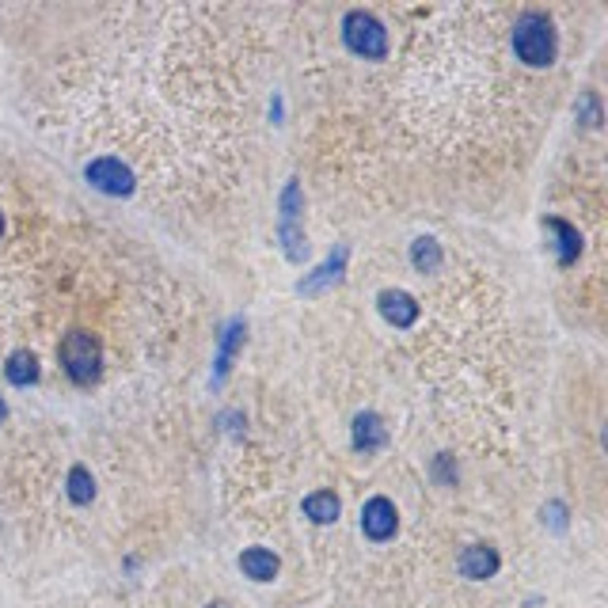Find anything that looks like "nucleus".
Listing matches in <instances>:
<instances>
[{"mask_svg":"<svg viewBox=\"0 0 608 608\" xmlns=\"http://www.w3.org/2000/svg\"><path fill=\"white\" fill-rule=\"evenodd\" d=\"M411 259H415V266L422 274H434L437 266H441V247H437V240L422 236V240H415V247H411Z\"/></svg>","mask_w":608,"mask_h":608,"instance_id":"nucleus-14","label":"nucleus"},{"mask_svg":"<svg viewBox=\"0 0 608 608\" xmlns=\"http://www.w3.org/2000/svg\"><path fill=\"white\" fill-rule=\"evenodd\" d=\"M502 567V559H498V551L491 544H472V548H464V555L456 559V570L464 574V578H472V582H483V578H491L498 574Z\"/></svg>","mask_w":608,"mask_h":608,"instance_id":"nucleus-6","label":"nucleus"},{"mask_svg":"<svg viewBox=\"0 0 608 608\" xmlns=\"http://www.w3.org/2000/svg\"><path fill=\"white\" fill-rule=\"evenodd\" d=\"M342 266H346V247H339V251H335V255H331V259H327V263H323L312 278H304L297 289H301V293H323L327 285L342 278Z\"/></svg>","mask_w":608,"mask_h":608,"instance_id":"nucleus-12","label":"nucleus"},{"mask_svg":"<svg viewBox=\"0 0 608 608\" xmlns=\"http://www.w3.org/2000/svg\"><path fill=\"white\" fill-rule=\"evenodd\" d=\"M399 529V513L396 506L388 502V498H369L365 506H361V532L373 540V544H384V540H392Z\"/></svg>","mask_w":608,"mask_h":608,"instance_id":"nucleus-4","label":"nucleus"},{"mask_svg":"<svg viewBox=\"0 0 608 608\" xmlns=\"http://www.w3.org/2000/svg\"><path fill=\"white\" fill-rule=\"evenodd\" d=\"M555 23L548 16H540V12H529V16L517 19V27H513V50L517 57L532 65V69H544L555 61Z\"/></svg>","mask_w":608,"mask_h":608,"instance_id":"nucleus-2","label":"nucleus"},{"mask_svg":"<svg viewBox=\"0 0 608 608\" xmlns=\"http://www.w3.org/2000/svg\"><path fill=\"white\" fill-rule=\"evenodd\" d=\"M244 331H247L244 320H236L232 327H228L225 342H221V358H217V384H221V377L228 373V361H232V354H236V346L244 342Z\"/></svg>","mask_w":608,"mask_h":608,"instance_id":"nucleus-15","label":"nucleus"},{"mask_svg":"<svg viewBox=\"0 0 608 608\" xmlns=\"http://www.w3.org/2000/svg\"><path fill=\"white\" fill-rule=\"evenodd\" d=\"M88 179H92L99 190H107V194H130L133 190L130 168H122V160H111V156L92 160V164H88Z\"/></svg>","mask_w":608,"mask_h":608,"instance_id":"nucleus-5","label":"nucleus"},{"mask_svg":"<svg viewBox=\"0 0 608 608\" xmlns=\"http://www.w3.org/2000/svg\"><path fill=\"white\" fill-rule=\"evenodd\" d=\"M342 38H346V46L358 57H365V61H380V57L388 54V31H384L380 19L369 16V12H350V16L342 19Z\"/></svg>","mask_w":608,"mask_h":608,"instance_id":"nucleus-3","label":"nucleus"},{"mask_svg":"<svg viewBox=\"0 0 608 608\" xmlns=\"http://www.w3.org/2000/svg\"><path fill=\"white\" fill-rule=\"evenodd\" d=\"M380 312H384V320L396 323V327H411L418 320V304L411 293H403V289H384L377 297Z\"/></svg>","mask_w":608,"mask_h":608,"instance_id":"nucleus-7","label":"nucleus"},{"mask_svg":"<svg viewBox=\"0 0 608 608\" xmlns=\"http://www.w3.org/2000/svg\"><path fill=\"white\" fill-rule=\"evenodd\" d=\"M65 494H69L73 506H88L95 498V479L84 464H73V468H69V475H65Z\"/></svg>","mask_w":608,"mask_h":608,"instance_id":"nucleus-13","label":"nucleus"},{"mask_svg":"<svg viewBox=\"0 0 608 608\" xmlns=\"http://www.w3.org/2000/svg\"><path fill=\"white\" fill-rule=\"evenodd\" d=\"M57 361L73 384L88 388L99 380V369H103V342L95 339L92 331H69L57 346Z\"/></svg>","mask_w":608,"mask_h":608,"instance_id":"nucleus-1","label":"nucleus"},{"mask_svg":"<svg viewBox=\"0 0 608 608\" xmlns=\"http://www.w3.org/2000/svg\"><path fill=\"white\" fill-rule=\"evenodd\" d=\"M544 232H551L555 236V255H559V263L570 266L574 259H578V251H582V240H578V228H570L567 221H559V217H548L544 221Z\"/></svg>","mask_w":608,"mask_h":608,"instance_id":"nucleus-9","label":"nucleus"},{"mask_svg":"<svg viewBox=\"0 0 608 608\" xmlns=\"http://www.w3.org/2000/svg\"><path fill=\"white\" fill-rule=\"evenodd\" d=\"M384 441H388V430L380 426L377 415L354 418V449H361V453H377Z\"/></svg>","mask_w":608,"mask_h":608,"instance_id":"nucleus-10","label":"nucleus"},{"mask_svg":"<svg viewBox=\"0 0 608 608\" xmlns=\"http://www.w3.org/2000/svg\"><path fill=\"white\" fill-rule=\"evenodd\" d=\"M339 510H342L339 498L331 491H316L304 498V517L316 521V525H335V521H339Z\"/></svg>","mask_w":608,"mask_h":608,"instance_id":"nucleus-11","label":"nucleus"},{"mask_svg":"<svg viewBox=\"0 0 608 608\" xmlns=\"http://www.w3.org/2000/svg\"><path fill=\"white\" fill-rule=\"evenodd\" d=\"M278 555L266 548H247L244 555H240V570H244V578H251V582H274L278 578Z\"/></svg>","mask_w":608,"mask_h":608,"instance_id":"nucleus-8","label":"nucleus"},{"mask_svg":"<svg viewBox=\"0 0 608 608\" xmlns=\"http://www.w3.org/2000/svg\"><path fill=\"white\" fill-rule=\"evenodd\" d=\"M206 608H228L225 601H213V605H206Z\"/></svg>","mask_w":608,"mask_h":608,"instance_id":"nucleus-16","label":"nucleus"}]
</instances>
